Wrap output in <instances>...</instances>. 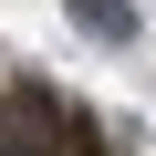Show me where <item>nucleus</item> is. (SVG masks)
Wrapping results in <instances>:
<instances>
[{
    "label": "nucleus",
    "instance_id": "obj_1",
    "mask_svg": "<svg viewBox=\"0 0 156 156\" xmlns=\"http://www.w3.org/2000/svg\"><path fill=\"white\" fill-rule=\"evenodd\" d=\"M73 11H83V31H104V42H125V31H135V21L115 11V0H73Z\"/></svg>",
    "mask_w": 156,
    "mask_h": 156
}]
</instances>
